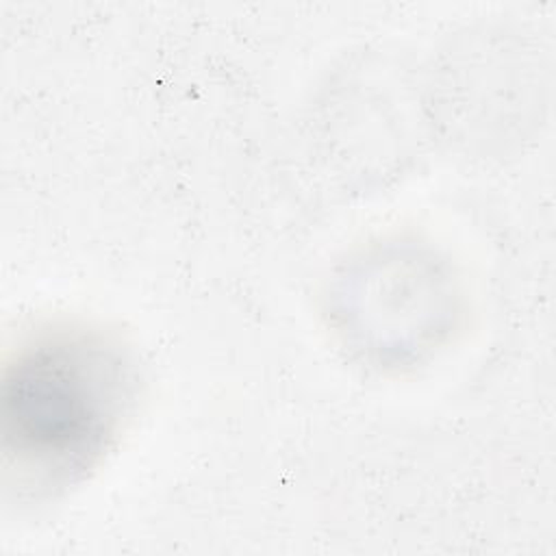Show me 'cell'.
Returning a JSON list of instances; mask_svg holds the SVG:
<instances>
[{
  "label": "cell",
  "mask_w": 556,
  "mask_h": 556,
  "mask_svg": "<svg viewBox=\"0 0 556 556\" xmlns=\"http://www.w3.org/2000/svg\"><path fill=\"white\" fill-rule=\"evenodd\" d=\"M130 393V365L106 337L89 330L43 334L7 371V452L41 484L72 482L117 434Z\"/></svg>",
  "instance_id": "obj_1"
}]
</instances>
